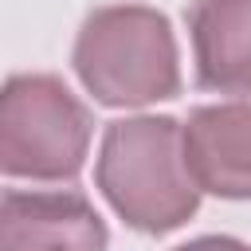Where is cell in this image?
Wrapping results in <instances>:
<instances>
[{"label":"cell","mask_w":251,"mask_h":251,"mask_svg":"<svg viewBox=\"0 0 251 251\" xmlns=\"http://www.w3.org/2000/svg\"><path fill=\"white\" fill-rule=\"evenodd\" d=\"M188 35L196 82L212 94L251 98V0H192Z\"/></svg>","instance_id":"8992f818"},{"label":"cell","mask_w":251,"mask_h":251,"mask_svg":"<svg viewBox=\"0 0 251 251\" xmlns=\"http://www.w3.org/2000/svg\"><path fill=\"white\" fill-rule=\"evenodd\" d=\"M94 118L55 75H12L0 94V169L27 180L78 176Z\"/></svg>","instance_id":"3957f363"},{"label":"cell","mask_w":251,"mask_h":251,"mask_svg":"<svg viewBox=\"0 0 251 251\" xmlns=\"http://www.w3.org/2000/svg\"><path fill=\"white\" fill-rule=\"evenodd\" d=\"M106 243L102 216L75 188H8L0 200V251H106Z\"/></svg>","instance_id":"277c9868"},{"label":"cell","mask_w":251,"mask_h":251,"mask_svg":"<svg viewBox=\"0 0 251 251\" xmlns=\"http://www.w3.org/2000/svg\"><path fill=\"white\" fill-rule=\"evenodd\" d=\"M184 161L200 192L251 200V102L192 110L184 122Z\"/></svg>","instance_id":"5b68a950"},{"label":"cell","mask_w":251,"mask_h":251,"mask_svg":"<svg viewBox=\"0 0 251 251\" xmlns=\"http://www.w3.org/2000/svg\"><path fill=\"white\" fill-rule=\"evenodd\" d=\"M78 82L102 106H149L180 94V59L169 20L145 4L94 8L71 51Z\"/></svg>","instance_id":"7a4b0ae2"},{"label":"cell","mask_w":251,"mask_h":251,"mask_svg":"<svg viewBox=\"0 0 251 251\" xmlns=\"http://www.w3.org/2000/svg\"><path fill=\"white\" fill-rule=\"evenodd\" d=\"M176 251H251V247L231 239V235H200V239H192V243H184Z\"/></svg>","instance_id":"52a82bcc"},{"label":"cell","mask_w":251,"mask_h":251,"mask_svg":"<svg viewBox=\"0 0 251 251\" xmlns=\"http://www.w3.org/2000/svg\"><path fill=\"white\" fill-rule=\"evenodd\" d=\"M94 180L106 204L137 231L165 235L200 208V184L184 161V126L173 118H122L102 133Z\"/></svg>","instance_id":"6da1fadb"}]
</instances>
